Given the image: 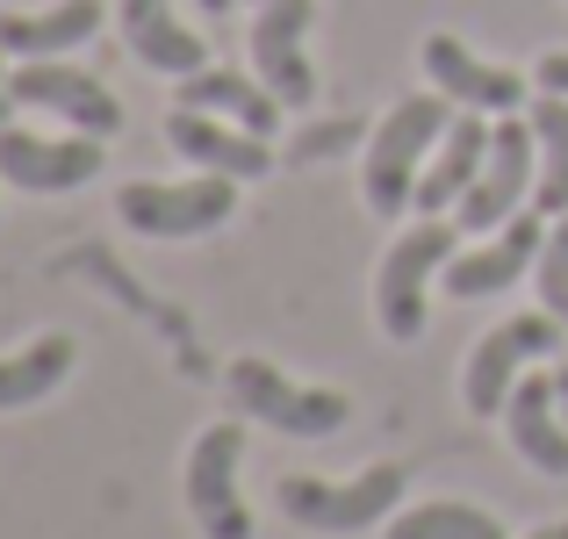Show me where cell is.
<instances>
[{
    "instance_id": "cell-1",
    "label": "cell",
    "mask_w": 568,
    "mask_h": 539,
    "mask_svg": "<svg viewBox=\"0 0 568 539\" xmlns=\"http://www.w3.org/2000/svg\"><path fill=\"white\" fill-rule=\"evenodd\" d=\"M446 123H454V101L446 94H417V101H396V109L382 115L375 144H367V209L375 216H403V209L417 202V166H425V152L446 138Z\"/></svg>"
},
{
    "instance_id": "cell-2",
    "label": "cell",
    "mask_w": 568,
    "mask_h": 539,
    "mask_svg": "<svg viewBox=\"0 0 568 539\" xmlns=\"http://www.w3.org/2000/svg\"><path fill=\"white\" fill-rule=\"evenodd\" d=\"M454 252H460V223H439V216L410 223V231L388 245L382 281H375V309H382V332L388 338H403V346H410V338L425 332V281L446 274V260H454Z\"/></svg>"
},
{
    "instance_id": "cell-3",
    "label": "cell",
    "mask_w": 568,
    "mask_h": 539,
    "mask_svg": "<svg viewBox=\"0 0 568 539\" xmlns=\"http://www.w3.org/2000/svg\"><path fill=\"white\" fill-rule=\"evenodd\" d=\"M403 504V468L375 460L361 482H317V475H288L281 482V511L310 532H367Z\"/></svg>"
},
{
    "instance_id": "cell-4",
    "label": "cell",
    "mask_w": 568,
    "mask_h": 539,
    "mask_svg": "<svg viewBox=\"0 0 568 539\" xmlns=\"http://www.w3.org/2000/svg\"><path fill=\"white\" fill-rule=\"evenodd\" d=\"M231 403L245 417H260V425H274V431H295V439H332L353 417V403L338 396V388H295L288 374L266 367V359H231Z\"/></svg>"
},
{
    "instance_id": "cell-5",
    "label": "cell",
    "mask_w": 568,
    "mask_h": 539,
    "mask_svg": "<svg viewBox=\"0 0 568 539\" xmlns=\"http://www.w3.org/2000/svg\"><path fill=\"white\" fill-rule=\"evenodd\" d=\"M237 209V180L209 173V180H181V187H159V180H130L115 194V216L138 237H202L216 223H231Z\"/></svg>"
},
{
    "instance_id": "cell-6",
    "label": "cell",
    "mask_w": 568,
    "mask_h": 539,
    "mask_svg": "<svg viewBox=\"0 0 568 539\" xmlns=\"http://www.w3.org/2000/svg\"><path fill=\"white\" fill-rule=\"evenodd\" d=\"M237 460H245V431L237 425H209L187 454V511L209 539H252V511L237 504Z\"/></svg>"
},
{
    "instance_id": "cell-7",
    "label": "cell",
    "mask_w": 568,
    "mask_h": 539,
    "mask_svg": "<svg viewBox=\"0 0 568 539\" xmlns=\"http://www.w3.org/2000/svg\"><path fill=\"white\" fill-rule=\"evenodd\" d=\"M555 346H561V317H547V309H540V317L497 324V332L468 353V374H460L468 417H497L504 403H511V388H518V367H526V359H540V353H555Z\"/></svg>"
},
{
    "instance_id": "cell-8",
    "label": "cell",
    "mask_w": 568,
    "mask_h": 539,
    "mask_svg": "<svg viewBox=\"0 0 568 539\" xmlns=\"http://www.w3.org/2000/svg\"><path fill=\"white\" fill-rule=\"evenodd\" d=\"M8 94L22 101V109H51V115H65V123H80L87 138H115V130H123V101H115L94 72H72V65H58V58H22V65L8 72Z\"/></svg>"
},
{
    "instance_id": "cell-9",
    "label": "cell",
    "mask_w": 568,
    "mask_h": 539,
    "mask_svg": "<svg viewBox=\"0 0 568 539\" xmlns=\"http://www.w3.org/2000/svg\"><path fill=\"white\" fill-rule=\"evenodd\" d=\"M310 14H317V0H260V14H252V65L281 94V109H310L317 101V72L303 58Z\"/></svg>"
},
{
    "instance_id": "cell-10",
    "label": "cell",
    "mask_w": 568,
    "mask_h": 539,
    "mask_svg": "<svg viewBox=\"0 0 568 539\" xmlns=\"http://www.w3.org/2000/svg\"><path fill=\"white\" fill-rule=\"evenodd\" d=\"M532 152H540L532 123L504 115V123H497V138H489V159H483V173H475V187L460 194V231H504V223L518 216V194H526Z\"/></svg>"
},
{
    "instance_id": "cell-11",
    "label": "cell",
    "mask_w": 568,
    "mask_h": 539,
    "mask_svg": "<svg viewBox=\"0 0 568 539\" xmlns=\"http://www.w3.org/2000/svg\"><path fill=\"white\" fill-rule=\"evenodd\" d=\"M0 173L8 187L22 194H65V187H87L101 173V138H29V130H8L0 123Z\"/></svg>"
},
{
    "instance_id": "cell-12",
    "label": "cell",
    "mask_w": 568,
    "mask_h": 539,
    "mask_svg": "<svg viewBox=\"0 0 568 539\" xmlns=\"http://www.w3.org/2000/svg\"><path fill=\"white\" fill-rule=\"evenodd\" d=\"M540 245H547V216L532 209V216H511L489 245H468L446 260V295H460V303H483V295H504L526 266H540Z\"/></svg>"
},
{
    "instance_id": "cell-13",
    "label": "cell",
    "mask_w": 568,
    "mask_h": 539,
    "mask_svg": "<svg viewBox=\"0 0 568 539\" xmlns=\"http://www.w3.org/2000/svg\"><path fill=\"white\" fill-rule=\"evenodd\" d=\"M425 72H432V87H439L446 101L483 109V115H511L518 101H526V80H518V72L483 65L460 37H425Z\"/></svg>"
},
{
    "instance_id": "cell-14",
    "label": "cell",
    "mask_w": 568,
    "mask_h": 539,
    "mask_svg": "<svg viewBox=\"0 0 568 539\" xmlns=\"http://www.w3.org/2000/svg\"><path fill=\"white\" fill-rule=\"evenodd\" d=\"M166 144H173L181 159H194V166L231 173V180H260V173H274V152H266V138L216 123L209 109H173V115H166Z\"/></svg>"
},
{
    "instance_id": "cell-15",
    "label": "cell",
    "mask_w": 568,
    "mask_h": 539,
    "mask_svg": "<svg viewBox=\"0 0 568 539\" xmlns=\"http://www.w3.org/2000/svg\"><path fill=\"white\" fill-rule=\"evenodd\" d=\"M173 109H209V115H231L237 130H252V138H274L281 130V94L266 80H245L237 65H202L181 80V101Z\"/></svg>"
},
{
    "instance_id": "cell-16",
    "label": "cell",
    "mask_w": 568,
    "mask_h": 539,
    "mask_svg": "<svg viewBox=\"0 0 568 539\" xmlns=\"http://www.w3.org/2000/svg\"><path fill=\"white\" fill-rule=\"evenodd\" d=\"M489 138H497V123H483V109H468V115L446 123L439 159H432L425 180H417V209H425V216H439L446 202H460V194L475 187V173H483V159H489Z\"/></svg>"
},
{
    "instance_id": "cell-17",
    "label": "cell",
    "mask_w": 568,
    "mask_h": 539,
    "mask_svg": "<svg viewBox=\"0 0 568 539\" xmlns=\"http://www.w3.org/2000/svg\"><path fill=\"white\" fill-rule=\"evenodd\" d=\"M123 43L144 58L152 72H173V80H187V72L209 65V43L187 37L181 22H173L166 0H123Z\"/></svg>"
},
{
    "instance_id": "cell-18",
    "label": "cell",
    "mask_w": 568,
    "mask_h": 539,
    "mask_svg": "<svg viewBox=\"0 0 568 539\" xmlns=\"http://www.w3.org/2000/svg\"><path fill=\"white\" fill-rule=\"evenodd\" d=\"M504 425H511V446L540 475H568V431L555 425V382H547V374H526V382L511 388Z\"/></svg>"
},
{
    "instance_id": "cell-19",
    "label": "cell",
    "mask_w": 568,
    "mask_h": 539,
    "mask_svg": "<svg viewBox=\"0 0 568 539\" xmlns=\"http://www.w3.org/2000/svg\"><path fill=\"white\" fill-rule=\"evenodd\" d=\"M101 29V0H58L43 14H8L0 8V51L14 58H58Z\"/></svg>"
},
{
    "instance_id": "cell-20",
    "label": "cell",
    "mask_w": 568,
    "mask_h": 539,
    "mask_svg": "<svg viewBox=\"0 0 568 539\" xmlns=\"http://www.w3.org/2000/svg\"><path fill=\"white\" fill-rule=\"evenodd\" d=\"M72 359H80V346H72L65 332H51V338H37L29 353L0 359V410H22V403H43V396H51V388L72 374Z\"/></svg>"
},
{
    "instance_id": "cell-21",
    "label": "cell",
    "mask_w": 568,
    "mask_h": 539,
    "mask_svg": "<svg viewBox=\"0 0 568 539\" xmlns=\"http://www.w3.org/2000/svg\"><path fill=\"white\" fill-rule=\"evenodd\" d=\"M532 138H540V180H532V209L568 216V94L532 101Z\"/></svg>"
},
{
    "instance_id": "cell-22",
    "label": "cell",
    "mask_w": 568,
    "mask_h": 539,
    "mask_svg": "<svg viewBox=\"0 0 568 539\" xmlns=\"http://www.w3.org/2000/svg\"><path fill=\"white\" fill-rule=\"evenodd\" d=\"M388 539H504V526L475 504H417V511L388 518Z\"/></svg>"
},
{
    "instance_id": "cell-23",
    "label": "cell",
    "mask_w": 568,
    "mask_h": 539,
    "mask_svg": "<svg viewBox=\"0 0 568 539\" xmlns=\"http://www.w3.org/2000/svg\"><path fill=\"white\" fill-rule=\"evenodd\" d=\"M540 303H547V317L568 324V216L547 223V245H540Z\"/></svg>"
},
{
    "instance_id": "cell-24",
    "label": "cell",
    "mask_w": 568,
    "mask_h": 539,
    "mask_svg": "<svg viewBox=\"0 0 568 539\" xmlns=\"http://www.w3.org/2000/svg\"><path fill=\"white\" fill-rule=\"evenodd\" d=\"M353 138H361V115H338V123H324V130H310V138H295L288 159H324V152H338V144H353Z\"/></svg>"
},
{
    "instance_id": "cell-25",
    "label": "cell",
    "mask_w": 568,
    "mask_h": 539,
    "mask_svg": "<svg viewBox=\"0 0 568 539\" xmlns=\"http://www.w3.org/2000/svg\"><path fill=\"white\" fill-rule=\"evenodd\" d=\"M540 94H568V51L540 58Z\"/></svg>"
},
{
    "instance_id": "cell-26",
    "label": "cell",
    "mask_w": 568,
    "mask_h": 539,
    "mask_svg": "<svg viewBox=\"0 0 568 539\" xmlns=\"http://www.w3.org/2000/svg\"><path fill=\"white\" fill-rule=\"evenodd\" d=\"M202 14H231V0H202Z\"/></svg>"
},
{
    "instance_id": "cell-27",
    "label": "cell",
    "mask_w": 568,
    "mask_h": 539,
    "mask_svg": "<svg viewBox=\"0 0 568 539\" xmlns=\"http://www.w3.org/2000/svg\"><path fill=\"white\" fill-rule=\"evenodd\" d=\"M532 539H568V526H547V532H532Z\"/></svg>"
},
{
    "instance_id": "cell-28",
    "label": "cell",
    "mask_w": 568,
    "mask_h": 539,
    "mask_svg": "<svg viewBox=\"0 0 568 539\" xmlns=\"http://www.w3.org/2000/svg\"><path fill=\"white\" fill-rule=\"evenodd\" d=\"M8 101H14V94H0V123H8Z\"/></svg>"
}]
</instances>
